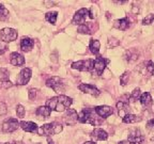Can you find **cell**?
<instances>
[{
	"instance_id": "1",
	"label": "cell",
	"mask_w": 154,
	"mask_h": 144,
	"mask_svg": "<svg viewBox=\"0 0 154 144\" xmlns=\"http://www.w3.org/2000/svg\"><path fill=\"white\" fill-rule=\"evenodd\" d=\"M73 99L69 96L65 95H59L51 97L48 100H46V107L51 109V110L57 111V112H63L66 110L67 108H70V106L72 105Z\"/></svg>"
},
{
	"instance_id": "2",
	"label": "cell",
	"mask_w": 154,
	"mask_h": 144,
	"mask_svg": "<svg viewBox=\"0 0 154 144\" xmlns=\"http://www.w3.org/2000/svg\"><path fill=\"white\" fill-rule=\"evenodd\" d=\"M78 122L82 123V124H90L93 126H97V125L102 124L103 118H101L99 115L96 114L94 109H82L79 113H78Z\"/></svg>"
},
{
	"instance_id": "3",
	"label": "cell",
	"mask_w": 154,
	"mask_h": 144,
	"mask_svg": "<svg viewBox=\"0 0 154 144\" xmlns=\"http://www.w3.org/2000/svg\"><path fill=\"white\" fill-rule=\"evenodd\" d=\"M63 127L60 123L58 122H53V123H48V124H44L43 126L38 129V134L40 136H44V137L49 138L51 136L54 134H60L62 131Z\"/></svg>"
},
{
	"instance_id": "4",
	"label": "cell",
	"mask_w": 154,
	"mask_h": 144,
	"mask_svg": "<svg viewBox=\"0 0 154 144\" xmlns=\"http://www.w3.org/2000/svg\"><path fill=\"white\" fill-rule=\"evenodd\" d=\"M46 86H47L48 88H51L56 93L60 94V95H62V93L65 90L63 80L61 79L60 77H57V76H53V77H51V78H48V79L46 80Z\"/></svg>"
},
{
	"instance_id": "5",
	"label": "cell",
	"mask_w": 154,
	"mask_h": 144,
	"mask_svg": "<svg viewBox=\"0 0 154 144\" xmlns=\"http://www.w3.org/2000/svg\"><path fill=\"white\" fill-rule=\"evenodd\" d=\"M109 63L108 59H105L102 56H97L95 60H93V70H92V73L97 76H101L103 74V72L105 70L106 66Z\"/></svg>"
},
{
	"instance_id": "6",
	"label": "cell",
	"mask_w": 154,
	"mask_h": 144,
	"mask_svg": "<svg viewBox=\"0 0 154 144\" xmlns=\"http://www.w3.org/2000/svg\"><path fill=\"white\" fill-rule=\"evenodd\" d=\"M71 67L73 70H80V72H92V70H93V60L88 59V60L77 61V62L72 63Z\"/></svg>"
},
{
	"instance_id": "7",
	"label": "cell",
	"mask_w": 154,
	"mask_h": 144,
	"mask_svg": "<svg viewBox=\"0 0 154 144\" xmlns=\"http://www.w3.org/2000/svg\"><path fill=\"white\" fill-rule=\"evenodd\" d=\"M17 31L13 28H3L0 31V38L1 41L5 42V43H10V42L15 41L17 38Z\"/></svg>"
},
{
	"instance_id": "8",
	"label": "cell",
	"mask_w": 154,
	"mask_h": 144,
	"mask_svg": "<svg viewBox=\"0 0 154 144\" xmlns=\"http://www.w3.org/2000/svg\"><path fill=\"white\" fill-rule=\"evenodd\" d=\"M19 127V122L17 118H9L2 123V131L3 132H14Z\"/></svg>"
},
{
	"instance_id": "9",
	"label": "cell",
	"mask_w": 154,
	"mask_h": 144,
	"mask_svg": "<svg viewBox=\"0 0 154 144\" xmlns=\"http://www.w3.org/2000/svg\"><path fill=\"white\" fill-rule=\"evenodd\" d=\"M88 13H89V11L86 8H82V9L78 10L75 13L74 17H73L72 24L77 25V26H82V25L86 24V18L88 16Z\"/></svg>"
},
{
	"instance_id": "10",
	"label": "cell",
	"mask_w": 154,
	"mask_h": 144,
	"mask_svg": "<svg viewBox=\"0 0 154 144\" xmlns=\"http://www.w3.org/2000/svg\"><path fill=\"white\" fill-rule=\"evenodd\" d=\"M31 75L32 72L29 67L23 68L16 78V83L18 86H25V84H27L29 82V80H30V78H31Z\"/></svg>"
},
{
	"instance_id": "11",
	"label": "cell",
	"mask_w": 154,
	"mask_h": 144,
	"mask_svg": "<svg viewBox=\"0 0 154 144\" xmlns=\"http://www.w3.org/2000/svg\"><path fill=\"white\" fill-rule=\"evenodd\" d=\"M63 120H64L66 125H70V126L75 125L78 122V113L74 109H67L64 116H63Z\"/></svg>"
},
{
	"instance_id": "12",
	"label": "cell",
	"mask_w": 154,
	"mask_h": 144,
	"mask_svg": "<svg viewBox=\"0 0 154 144\" xmlns=\"http://www.w3.org/2000/svg\"><path fill=\"white\" fill-rule=\"evenodd\" d=\"M94 111L97 115H99L101 118H106L110 116L113 113V108L110 106H97L94 108Z\"/></svg>"
},
{
	"instance_id": "13",
	"label": "cell",
	"mask_w": 154,
	"mask_h": 144,
	"mask_svg": "<svg viewBox=\"0 0 154 144\" xmlns=\"http://www.w3.org/2000/svg\"><path fill=\"white\" fill-rule=\"evenodd\" d=\"M91 139L93 140V142L95 141H105L108 139V134L102 128H94L92 130L91 134H90Z\"/></svg>"
},
{
	"instance_id": "14",
	"label": "cell",
	"mask_w": 154,
	"mask_h": 144,
	"mask_svg": "<svg viewBox=\"0 0 154 144\" xmlns=\"http://www.w3.org/2000/svg\"><path fill=\"white\" fill-rule=\"evenodd\" d=\"M78 89L80 90L82 92H84V93L86 94H90V95L92 96H99L100 94H101V92H100V90L97 89V88H95L94 86H92V84H89V83H82L78 86Z\"/></svg>"
},
{
	"instance_id": "15",
	"label": "cell",
	"mask_w": 154,
	"mask_h": 144,
	"mask_svg": "<svg viewBox=\"0 0 154 144\" xmlns=\"http://www.w3.org/2000/svg\"><path fill=\"white\" fill-rule=\"evenodd\" d=\"M128 141L131 142H134L136 144H140V143H143L144 141V137L142 136L141 131L137 128H135V129L130 130V134H128Z\"/></svg>"
},
{
	"instance_id": "16",
	"label": "cell",
	"mask_w": 154,
	"mask_h": 144,
	"mask_svg": "<svg viewBox=\"0 0 154 144\" xmlns=\"http://www.w3.org/2000/svg\"><path fill=\"white\" fill-rule=\"evenodd\" d=\"M0 86L3 88H11L13 86L9 80V72L7 68H0Z\"/></svg>"
},
{
	"instance_id": "17",
	"label": "cell",
	"mask_w": 154,
	"mask_h": 144,
	"mask_svg": "<svg viewBox=\"0 0 154 144\" xmlns=\"http://www.w3.org/2000/svg\"><path fill=\"white\" fill-rule=\"evenodd\" d=\"M117 109L119 111V115L121 118H124L125 115L130 114L131 108L128 106V101L126 100H120L117 103Z\"/></svg>"
},
{
	"instance_id": "18",
	"label": "cell",
	"mask_w": 154,
	"mask_h": 144,
	"mask_svg": "<svg viewBox=\"0 0 154 144\" xmlns=\"http://www.w3.org/2000/svg\"><path fill=\"white\" fill-rule=\"evenodd\" d=\"M10 63L14 66H22L25 64V57L19 52H12L10 56Z\"/></svg>"
},
{
	"instance_id": "19",
	"label": "cell",
	"mask_w": 154,
	"mask_h": 144,
	"mask_svg": "<svg viewBox=\"0 0 154 144\" xmlns=\"http://www.w3.org/2000/svg\"><path fill=\"white\" fill-rule=\"evenodd\" d=\"M34 46V41L32 38H27V36H24L20 41V49L25 52H29L31 50Z\"/></svg>"
},
{
	"instance_id": "20",
	"label": "cell",
	"mask_w": 154,
	"mask_h": 144,
	"mask_svg": "<svg viewBox=\"0 0 154 144\" xmlns=\"http://www.w3.org/2000/svg\"><path fill=\"white\" fill-rule=\"evenodd\" d=\"M19 126H20L22 129L25 130L26 132H31V134L38 132V125L33 122H25V121H23V122L19 123Z\"/></svg>"
},
{
	"instance_id": "21",
	"label": "cell",
	"mask_w": 154,
	"mask_h": 144,
	"mask_svg": "<svg viewBox=\"0 0 154 144\" xmlns=\"http://www.w3.org/2000/svg\"><path fill=\"white\" fill-rule=\"evenodd\" d=\"M139 100H140V104H141L143 107L146 108H149L153 105V99H152V96L149 92H144L140 95L139 97Z\"/></svg>"
},
{
	"instance_id": "22",
	"label": "cell",
	"mask_w": 154,
	"mask_h": 144,
	"mask_svg": "<svg viewBox=\"0 0 154 144\" xmlns=\"http://www.w3.org/2000/svg\"><path fill=\"white\" fill-rule=\"evenodd\" d=\"M51 110L48 107L46 106H41V107H38L35 111V114L36 116H38L40 118H47L51 116Z\"/></svg>"
},
{
	"instance_id": "23",
	"label": "cell",
	"mask_w": 154,
	"mask_h": 144,
	"mask_svg": "<svg viewBox=\"0 0 154 144\" xmlns=\"http://www.w3.org/2000/svg\"><path fill=\"white\" fill-rule=\"evenodd\" d=\"M115 27L117 29H119V30H121V31H125L130 27V20H128V17L118 19V20L115 22Z\"/></svg>"
},
{
	"instance_id": "24",
	"label": "cell",
	"mask_w": 154,
	"mask_h": 144,
	"mask_svg": "<svg viewBox=\"0 0 154 144\" xmlns=\"http://www.w3.org/2000/svg\"><path fill=\"white\" fill-rule=\"evenodd\" d=\"M100 48H101V44L97 40H90L89 44V49L91 50V52L95 56H100Z\"/></svg>"
},
{
	"instance_id": "25",
	"label": "cell",
	"mask_w": 154,
	"mask_h": 144,
	"mask_svg": "<svg viewBox=\"0 0 154 144\" xmlns=\"http://www.w3.org/2000/svg\"><path fill=\"white\" fill-rule=\"evenodd\" d=\"M140 121H141V118H138L137 115L132 114V113L125 115L124 118H123V123H125V124H134V123L140 122Z\"/></svg>"
},
{
	"instance_id": "26",
	"label": "cell",
	"mask_w": 154,
	"mask_h": 144,
	"mask_svg": "<svg viewBox=\"0 0 154 144\" xmlns=\"http://www.w3.org/2000/svg\"><path fill=\"white\" fill-rule=\"evenodd\" d=\"M9 10L3 4H0V22H5L9 19Z\"/></svg>"
},
{
	"instance_id": "27",
	"label": "cell",
	"mask_w": 154,
	"mask_h": 144,
	"mask_svg": "<svg viewBox=\"0 0 154 144\" xmlns=\"http://www.w3.org/2000/svg\"><path fill=\"white\" fill-rule=\"evenodd\" d=\"M57 17H58V12H48L45 15V19L47 22H49L51 25H55L57 22Z\"/></svg>"
},
{
	"instance_id": "28",
	"label": "cell",
	"mask_w": 154,
	"mask_h": 144,
	"mask_svg": "<svg viewBox=\"0 0 154 144\" xmlns=\"http://www.w3.org/2000/svg\"><path fill=\"white\" fill-rule=\"evenodd\" d=\"M89 24L90 22H86V24L82 25V26H78L77 31L82 34H91L92 32H91V29L89 28Z\"/></svg>"
},
{
	"instance_id": "29",
	"label": "cell",
	"mask_w": 154,
	"mask_h": 144,
	"mask_svg": "<svg viewBox=\"0 0 154 144\" xmlns=\"http://www.w3.org/2000/svg\"><path fill=\"white\" fill-rule=\"evenodd\" d=\"M140 95H141V92H140L139 88H137V89H135L134 91L132 92L131 95H128V100L130 101H136L137 99H139Z\"/></svg>"
},
{
	"instance_id": "30",
	"label": "cell",
	"mask_w": 154,
	"mask_h": 144,
	"mask_svg": "<svg viewBox=\"0 0 154 144\" xmlns=\"http://www.w3.org/2000/svg\"><path fill=\"white\" fill-rule=\"evenodd\" d=\"M131 73L130 72H125L123 75H121L120 77V83L121 86H126L128 83V80H130Z\"/></svg>"
},
{
	"instance_id": "31",
	"label": "cell",
	"mask_w": 154,
	"mask_h": 144,
	"mask_svg": "<svg viewBox=\"0 0 154 144\" xmlns=\"http://www.w3.org/2000/svg\"><path fill=\"white\" fill-rule=\"evenodd\" d=\"M153 20H154V14L151 13V14L147 15V16L142 19V25H144V26H149V25H151L152 22H153Z\"/></svg>"
},
{
	"instance_id": "32",
	"label": "cell",
	"mask_w": 154,
	"mask_h": 144,
	"mask_svg": "<svg viewBox=\"0 0 154 144\" xmlns=\"http://www.w3.org/2000/svg\"><path fill=\"white\" fill-rule=\"evenodd\" d=\"M25 113H26V110H25L24 106L22 105H18L16 107V114L19 118H23L25 116Z\"/></svg>"
},
{
	"instance_id": "33",
	"label": "cell",
	"mask_w": 154,
	"mask_h": 144,
	"mask_svg": "<svg viewBox=\"0 0 154 144\" xmlns=\"http://www.w3.org/2000/svg\"><path fill=\"white\" fill-rule=\"evenodd\" d=\"M146 70H148L150 75H154V63L152 61H147L146 62Z\"/></svg>"
},
{
	"instance_id": "34",
	"label": "cell",
	"mask_w": 154,
	"mask_h": 144,
	"mask_svg": "<svg viewBox=\"0 0 154 144\" xmlns=\"http://www.w3.org/2000/svg\"><path fill=\"white\" fill-rule=\"evenodd\" d=\"M8 49H9L8 43H5L3 41H0V55H3L5 52H7Z\"/></svg>"
},
{
	"instance_id": "35",
	"label": "cell",
	"mask_w": 154,
	"mask_h": 144,
	"mask_svg": "<svg viewBox=\"0 0 154 144\" xmlns=\"http://www.w3.org/2000/svg\"><path fill=\"white\" fill-rule=\"evenodd\" d=\"M8 112L7 105H5L3 101H0V115H3Z\"/></svg>"
},
{
	"instance_id": "36",
	"label": "cell",
	"mask_w": 154,
	"mask_h": 144,
	"mask_svg": "<svg viewBox=\"0 0 154 144\" xmlns=\"http://www.w3.org/2000/svg\"><path fill=\"white\" fill-rule=\"evenodd\" d=\"M29 99H35L36 94H38V90L35 89H30L29 90Z\"/></svg>"
},
{
	"instance_id": "37",
	"label": "cell",
	"mask_w": 154,
	"mask_h": 144,
	"mask_svg": "<svg viewBox=\"0 0 154 144\" xmlns=\"http://www.w3.org/2000/svg\"><path fill=\"white\" fill-rule=\"evenodd\" d=\"M147 128L150 131H154V118L150 120L149 122L147 123Z\"/></svg>"
},
{
	"instance_id": "38",
	"label": "cell",
	"mask_w": 154,
	"mask_h": 144,
	"mask_svg": "<svg viewBox=\"0 0 154 144\" xmlns=\"http://www.w3.org/2000/svg\"><path fill=\"white\" fill-rule=\"evenodd\" d=\"M119 144H136V143L128 141V140H123V141H120V142H119Z\"/></svg>"
},
{
	"instance_id": "39",
	"label": "cell",
	"mask_w": 154,
	"mask_h": 144,
	"mask_svg": "<svg viewBox=\"0 0 154 144\" xmlns=\"http://www.w3.org/2000/svg\"><path fill=\"white\" fill-rule=\"evenodd\" d=\"M47 143L48 144H55V143H54V141L51 139V138H47Z\"/></svg>"
},
{
	"instance_id": "40",
	"label": "cell",
	"mask_w": 154,
	"mask_h": 144,
	"mask_svg": "<svg viewBox=\"0 0 154 144\" xmlns=\"http://www.w3.org/2000/svg\"><path fill=\"white\" fill-rule=\"evenodd\" d=\"M82 144H96V143L93 141H88V142H85V143H82Z\"/></svg>"
},
{
	"instance_id": "41",
	"label": "cell",
	"mask_w": 154,
	"mask_h": 144,
	"mask_svg": "<svg viewBox=\"0 0 154 144\" xmlns=\"http://www.w3.org/2000/svg\"><path fill=\"white\" fill-rule=\"evenodd\" d=\"M5 144H11V143H5Z\"/></svg>"
}]
</instances>
